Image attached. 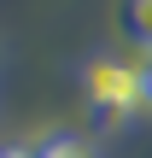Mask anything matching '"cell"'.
I'll return each instance as SVG.
<instances>
[{
  "instance_id": "1",
  "label": "cell",
  "mask_w": 152,
  "mask_h": 158,
  "mask_svg": "<svg viewBox=\"0 0 152 158\" xmlns=\"http://www.w3.org/2000/svg\"><path fill=\"white\" fill-rule=\"evenodd\" d=\"M82 88H88V106L111 123H129L135 111L152 106V76H146V59H117V53H100L88 59L82 70Z\"/></svg>"
},
{
  "instance_id": "5",
  "label": "cell",
  "mask_w": 152,
  "mask_h": 158,
  "mask_svg": "<svg viewBox=\"0 0 152 158\" xmlns=\"http://www.w3.org/2000/svg\"><path fill=\"white\" fill-rule=\"evenodd\" d=\"M0 158H6V152H0Z\"/></svg>"
},
{
  "instance_id": "4",
  "label": "cell",
  "mask_w": 152,
  "mask_h": 158,
  "mask_svg": "<svg viewBox=\"0 0 152 158\" xmlns=\"http://www.w3.org/2000/svg\"><path fill=\"white\" fill-rule=\"evenodd\" d=\"M146 76H152V59H146Z\"/></svg>"
},
{
  "instance_id": "3",
  "label": "cell",
  "mask_w": 152,
  "mask_h": 158,
  "mask_svg": "<svg viewBox=\"0 0 152 158\" xmlns=\"http://www.w3.org/2000/svg\"><path fill=\"white\" fill-rule=\"evenodd\" d=\"M35 152H41V158H94V152H88V141H76V135H47Z\"/></svg>"
},
{
  "instance_id": "2",
  "label": "cell",
  "mask_w": 152,
  "mask_h": 158,
  "mask_svg": "<svg viewBox=\"0 0 152 158\" xmlns=\"http://www.w3.org/2000/svg\"><path fill=\"white\" fill-rule=\"evenodd\" d=\"M117 23H123V35L135 47L152 53V0H117Z\"/></svg>"
}]
</instances>
